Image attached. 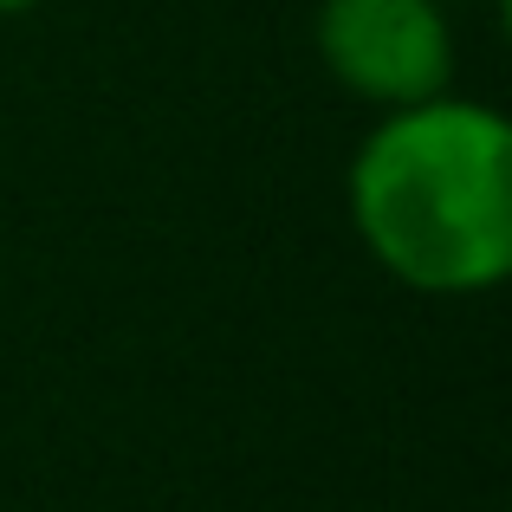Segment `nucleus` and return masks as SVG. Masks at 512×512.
I'll return each instance as SVG.
<instances>
[{"label":"nucleus","instance_id":"1","mask_svg":"<svg viewBox=\"0 0 512 512\" xmlns=\"http://www.w3.org/2000/svg\"><path fill=\"white\" fill-rule=\"evenodd\" d=\"M357 247L422 299H480L512 273V124L487 98L376 111L344 169Z\"/></svg>","mask_w":512,"mask_h":512},{"label":"nucleus","instance_id":"2","mask_svg":"<svg viewBox=\"0 0 512 512\" xmlns=\"http://www.w3.org/2000/svg\"><path fill=\"white\" fill-rule=\"evenodd\" d=\"M312 46L338 91L370 111L454 91V13L441 0H318Z\"/></svg>","mask_w":512,"mask_h":512},{"label":"nucleus","instance_id":"3","mask_svg":"<svg viewBox=\"0 0 512 512\" xmlns=\"http://www.w3.org/2000/svg\"><path fill=\"white\" fill-rule=\"evenodd\" d=\"M33 7H46V0H0V20H20V13H33Z\"/></svg>","mask_w":512,"mask_h":512},{"label":"nucleus","instance_id":"4","mask_svg":"<svg viewBox=\"0 0 512 512\" xmlns=\"http://www.w3.org/2000/svg\"><path fill=\"white\" fill-rule=\"evenodd\" d=\"M441 7H448V13H454V7H480V0H441Z\"/></svg>","mask_w":512,"mask_h":512}]
</instances>
